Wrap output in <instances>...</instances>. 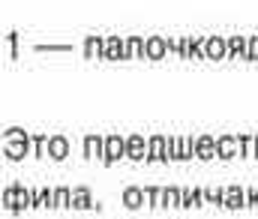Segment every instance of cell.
I'll list each match as a JSON object with an SVG mask.
<instances>
[{
    "label": "cell",
    "instance_id": "cell-19",
    "mask_svg": "<svg viewBox=\"0 0 258 219\" xmlns=\"http://www.w3.org/2000/svg\"><path fill=\"white\" fill-rule=\"evenodd\" d=\"M204 45H207L204 36H186V57L183 60H204L207 57L204 54Z\"/></svg>",
    "mask_w": 258,
    "mask_h": 219
},
{
    "label": "cell",
    "instance_id": "cell-21",
    "mask_svg": "<svg viewBox=\"0 0 258 219\" xmlns=\"http://www.w3.org/2000/svg\"><path fill=\"white\" fill-rule=\"evenodd\" d=\"M105 54V36H87L84 39V57H102Z\"/></svg>",
    "mask_w": 258,
    "mask_h": 219
},
{
    "label": "cell",
    "instance_id": "cell-31",
    "mask_svg": "<svg viewBox=\"0 0 258 219\" xmlns=\"http://www.w3.org/2000/svg\"><path fill=\"white\" fill-rule=\"evenodd\" d=\"M6 42H9V48H12V57H18V42H21V39H18V33H15V30H12V33H6Z\"/></svg>",
    "mask_w": 258,
    "mask_h": 219
},
{
    "label": "cell",
    "instance_id": "cell-14",
    "mask_svg": "<svg viewBox=\"0 0 258 219\" xmlns=\"http://www.w3.org/2000/svg\"><path fill=\"white\" fill-rule=\"evenodd\" d=\"M120 201H123V207H126V210H141V207H147V198H144V186H126Z\"/></svg>",
    "mask_w": 258,
    "mask_h": 219
},
{
    "label": "cell",
    "instance_id": "cell-7",
    "mask_svg": "<svg viewBox=\"0 0 258 219\" xmlns=\"http://www.w3.org/2000/svg\"><path fill=\"white\" fill-rule=\"evenodd\" d=\"M240 156V147H237V135L225 132V135H216V159H234Z\"/></svg>",
    "mask_w": 258,
    "mask_h": 219
},
{
    "label": "cell",
    "instance_id": "cell-26",
    "mask_svg": "<svg viewBox=\"0 0 258 219\" xmlns=\"http://www.w3.org/2000/svg\"><path fill=\"white\" fill-rule=\"evenodd\" d=\"M144 198H147V207L150 210L162 207V186H144Z\"/></svg>",
    "mask_w": 258,
    "mask_h": 219
},
{
    "label": "cell",
    "instance_id": "cell-6",
    "mask_svg": "<svg viewBox=\"0 0 258 219\" xmlns=\"http://www.w3.org/2000/svg\"><path fill=\"white\" fill-rule=\"evenodd\" d=\"M96 204L90 186H72V210H96Z\"/></svg>",
    "mask_w": 258,
    "mask_h": 219
},
{
    "label": "cell",
    "instance_id": "cell-30",
    "mask_svg": "<svg viewBox=\"0 0 258 219\" xmlns=\"http://www.w3.org/2000/svg\"><path fill=\"white\" fill-rule=\"evenodd\" d=\"M246 60H249V63L255 60V63H258V33H252V36H249V51H246Z\"/></svg>",
    "mask_w": 258,
    "mask_h": 219
},
{
    "label": "cell",
    "instance_id": "cell-12",
    "mask_svg": "<svg viewBox=\"0 0 258 219\" xmlns=\"http://www.w3.org/2000/svg\"><path fill=\"white\" fill-rule=\"evenodd\" d=\"M102 60H126V39L105 36V54H102Z\"/></svg>",
    "mask_w": 258,
    "mask_h": 219
},
{
    "label": "cell",
    "instance_id": "cell-13",
    "mask_svg": "<svg viewBox=\"0 0 258 219\" xmlns=\"http://www.w3.org/2000/svg\"><path fill=\"white\" fill-rule=\"evenodd\" d=\"M84 156L87 159L96 156L99 162H105V135H96V132L84 135Z\"/></svg>",
    "mask_w": 258,
    "mask_h": 219
},
{
    "label": "cell",
    "instance_id": "cell-27",
    "mask_svg": "<svg viewBox=\"0 0 258 219\" xmlns=\"http://www.w3.org/2000/svg\"><path fill=\"white\" fill-rule=\"evenodd\" d=\"M48 138H51V135H42V132L30 135V141H33V153H36V156H48Z\"/></svg>",
    "mask_w": 258,
    "mask_h": 219
},
{
    "label": "cell",
    "instance_id": "cell-17",
    "mask_svg": "<svg viewBox=\"0 0 258 219\" xmlns=\"http://www.w3.org/2000/svg\"><path fill=\"white\" fill-rule=\"evenodd\" d=\"M162 207L165 210H180L183 207V189L180 186H162Z\"/></svg>",
    "mask_w": 258,
    "mask_h": 219
},
{
    "label": "cell",
    "instance_id": "cell-18",
    "mask_svg": "<svg viewBox=\"0 0 258 219\" xmlns=\"http://www.w3.org/2000/svg\"><path fill=\"white\" fill-rule=\"evenodd\" d=\"M246 51H249V36L231 33V36H228V57H243V60H246Z\"/></svg>",
    "mask_w": 258,
    "mask_h": 219
},
{
    "label": "cell",
    "instance_id": "cell-28",
    "mask_svg": "<svg viewBox=\"0 0 258 219\" xmlns=\"http://www.w3.org/2000/svg\"><path fill=\"white\" fill-rule=\"evenodd\" d=\"M3 141H30V135L21 126H6L3 129Z\"/></svg>",
    "mask_w": 258,
    "mask_h": 219
},
{
    "label": "cell",
    "instance_id": "cell-24",
    "mask_svg": "<svg viewBox=\"0 0 258 219\" xmlns=\"http://www.w3.org/2000/svg\"><path fill=\"white\" fill-rule=\"evenodd\" d=\"M144 45H147V36H129L126 39V60L144 57Z\"/></svg>",
    "mask_w": 258,
    "mask_h": 219
},
{
    "label": "cell",
    "instance_id": "cell-20",
    "mask_svg": "<svg viewBox=\"0 0 258 219\" xmlns=\"http://www.w3.org/2000/svg\"><path fill=\"white\" fill-rule=\"evenodd\" d=\"M48 156L57 159V162H63L66 156H69V141H66V135H51V138H48Z\"/></svg>",
    "mask_w": 258,
    "mask_h": 219
},
{
    "label": "cell",
    "instance_id": "cell-2",
    "mask_svg": "<svg viewBox=\"0 0 258 219\" xmlns=\"http://www.w3.org/2000/svg\"><path fill=\"white\" fill-rule=\"evenodd\" d=\"M120 159H126V138L117 135V132H108L105 135V162L102 165H114Z\"/></svg>",
    "mask_w": 258,
    "mask_h": 219
},
{
    "label": "cell",
    "instance_id": "cell-29",
    "mask_svg": "<svg viewBox=\"0 0 258 219\" xmlns=\"http://www.w3.org/2000/svg\"><path fill=\"white\" fill-rule=\"evenodd\" d=\"M237 147H240V159H246L249 156V150H252V135H237Z\"/></svg>",
    "mask_w": 258,
    "mask_h": 219
},
{
    "label": "cell",
    "instance_id": "cell-4",
    "mask_svg": "<svg viewBox=\"0 0 258 219\" xmlns=\"http://www.w3.org/2000/svg\"><path fill=\"white\" fill-rule=\"evenodd\" d=\"M147 162H162V165H171L168 162V138L165 135H150L147 138Z\"/></svg>",
    "mask_w": 258,
    "mask_h": 219
},
{
    "label": "cell",
    "instance_id": "cell-33",
    "mask_svg": "<svg viewBox=\"0 0 258 219\" xmlns=\"http://www.w3.org/2000/svg\"><path fill=\"white\" fill-rule=\"evenodd\" d=\"M252 156L258 159V135H252Z\"/></svg>",
    "mask_w": 258,
    "mask_h": 219
},
{
    "label": "cell",
    "instance_id": "cell-1",
    "mask_svg": "<svg viewBox=\"0 0 258 219\" xmlns=\"http://www.w3.org/2000/svg\"><path fill=\"white\" fill-rule=\"evenodd\" d=\"M3 210H12V216H21L30 207V186H24L21 180H12L9 186H3Z\"/></svg>",
    "mask_w": 258,
    "mask_h": 219
},
{
    "label": "cell",
    "instance_id": "cell-15",
    "mask_svg": "<svg viewBox=\"0 0 258 219\" xmlns=\"http://www.w3.org/2000/svg\"><path fill=\"white\" fill-rule=\"evenodd\" d=\"M30 144L33 141H3V156L12 159V162H21V159L30 156V150H33Z\"/></svg>",
    "mask_w": 258,
    "mask_h": 219
},
{
    "label": "cell",
    "instance_id": "cell-3",
    "mask_svg": "<svg viewBox=\"0 0 258 219\" xmlns=\"http://www.w3.org/2000/svg\"><path fill=\"white\" fill-rule=\"evenodd\" d=\"M30 207L33 210H54V186H30Z\"/></svg>",
    "mask_w": 258,
    "mask_h": 219
},
{
    "label": "cell",
    "instance_id": "cell-9",
    "mask_svg": "<svg viewBox=\"0 0 258 219\" xmlns=\"http://www.w3.org/2000/svg\"><path fill=\"white\" fill-rule=\"evenodd\" d=\"M204 54H207V60H225V57H228V39H225V36H219V33L207 36Z\"/></svg>",
    "mask_w": 258,
    "mask_h": 219
},
{
    "label": "cell",
    "instance_id": "cell-8",
    "mask_svg": "<svg viewBox=\"0 0 258 219\" xmlns=\"http://www.w3.org/2000/svg\"><path fill=\"white\" fill-rule=\"evenodd\" d=\"M126 159H132V162H147V138L144 135H138V132L126 135Z\"/></svg>",
    "mask_w": 258,
    "mask_h": 219
},
{
    "label": "cell",
    "instance_id": "cell-32",
    "mask_svg": "<svg viewBox=\"0 0 258 219\" xmlns=\"http://www.w3.org/2000/svg\"><path fill=\"white\" fill-rule=\"evenodd\" d=\"M246 195H249V207H258V186H246Z\"/></svg>",
    "mask_w": 258,
    "mask_h": 219
},
{
    "label": "cell",
    "instance_id": "cell-23",
    "mask_svg": "<svg viewBox=\"0 0 258 219\" xmlns=\"http://www.w3.org/2000/svg\"><path fill=\"white\" fill-rule=\"evenodd\" d=\"M207 189V201L216 207V210H225V195H228V186H204Z\"/></svg>",
    "mask_w": 258,
    "mask_h": 219
},
{
    "label": "cell",
    "instance_id": "cell-25",
    "mask_svg": "<svg viewBox=\"0 0 258 219\" xmlns=\"http://www.w3.org/2000/svg\"><path fill=\"white\" fill-rule=\"evenodd\" d=\"M177 147H180V162L195 159V135H180L177 138Z\"/></svg>",
    "mask_w": 258,
    "mask_h": 219
},
{
    "label": "cell",
    "instance_id": "cell-22",
    "mask_svg": "<svg viewBox=\"0 0 258 219\" xmlns=\"http://www.w3.org/2000/svg\"><path fill=\"white\" fill-rule=\"evenodd\" d=\"M54 210H72V186H54Z\"/></svg>",
    "mask_w": 258,
    "mask_h": 219
},
{
    "label": "cell",
    "instance_id": "cell-5",
    "mask_svg": "<svg viewBox=\"0 0 258 219\" xmlns=\"http://www.w3.org/2000/svg\"><path fill=\"white\" fill-rule=\"evenodd\" d=\"M249 207V195H246V186L240 183H228V195H225V210L237 213V210H246Z\"/></svg>",
    "mask_w": 258,
    "mask_h": 219
},
{
    "label": "cell",
    "instance_id": "cell-11",
    "mask_svg": "<svg viewBox=\"0 0 258 219\" xmlns=\"http://www.w3.org/2000/svg\"><path fill=\"white\" fill-rule=\"evenodd\" d=\"M204 204H207V189L183 186V210H201Z\"/></svg>",
    "mask_w": 258,
    "mask_h": 219
},
{
    "label": "cell",
    "instance_id": "cell-10",
    "mask_svg": "<svg viewBox=\"0 0 258 219\" xmlns=\"http://www.w3.org/2000/svg\"><path fill=\"white\" fill-rule=\"evenodd\" d=\"M195 159L201 162H210L216 159V135H195Z\"/></svg>",
    "mask_w": 258,
    "mask_h": 219
},
{
    "label": "cell",
    "instance_id": "cell-16",
    "mask_svg": "<svg viewBox=\"0 0 258 219\" xmlns=\"http://www.w3.org/2000/svg\"><path fill=\"white\" fill-rule=\"evenodd\" d=\"M165 54H168V42H165V36H147L144 57H147V60H162Z\"/></svg>",
    "mask_w": 258,
    "mask_h": 219
}]
</instances>
